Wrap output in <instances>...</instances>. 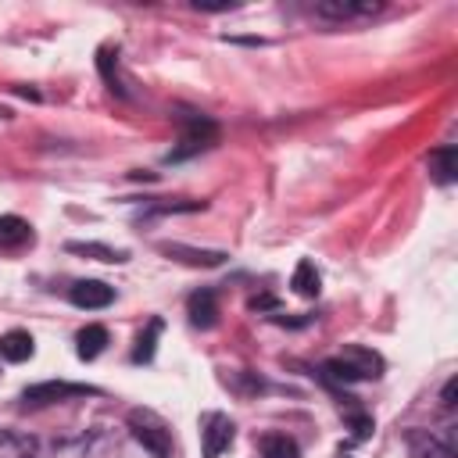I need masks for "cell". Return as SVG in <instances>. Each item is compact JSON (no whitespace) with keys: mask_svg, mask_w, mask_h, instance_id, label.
<instances>
[{"mask_svg":"<svg viewBox=\"0 0 458 458\" xmlns=\"http://www.w3.org/2000/svg\"><path fill=\"white\" fill-rule=\"evenodd\" d=\"M218 140V125L204 114H182V136H179V147L168 150L165 161H186L200 150H208L211 143Z\"/></svg>","mask_w":458,"mask_h":458,"instance_id":"cell-1","label":"cell"},{"mask_svg":"<svg viewBox=\"0 0 458 458\" xmlns=\"http://www.w3.org/2000/svg\"><path fill=\"white\" fill-rule=\"evenodd\" d=\"M129 429H132V437H136L154 458H172V429H168L154 411H147V408L129 411Z\"/></svg>","mask_w":458,"mask_h":458,"instance_id":"cell-2","label":"cell"},{"mask_svg":"<svg viewBox=\"0 0 458 458\" xmlns=\"http://www.w3.org/2000/svg\"><path fill=\"white\" fill-rule=\"evenodd\" d=\"M100 390L89 386V383H68V379H43V383H32L21 390V401L32 404V408H43V404H61V401H72V397H97Z\"/></svg>","mask_w":458,"mask_h":458,"instance_id":"cell-3","label":"cell"},{"mask_svg":"<svg viewBox=\"0 0 458 458\" xmlns=\"http://www.w3.org/2000/svg\"><path fill=\"white\" fill-rule=\"evenodd\" d=\"M233 433H236V426L225 411L200 415V451H204V458H218L233 444Z\"/></svg>","mask_w":458,"mask_h":458,"instance_id":"cell-4","label":"cell"},{"mask_svg":"<svg viewBox=\"0 0 458 458\" xmlns=\"http://www.w3.org/2000/svg\"><path fill=\"white\" fill-rule=\"evenodd\" d=\"M408 447L415 458H454L458 447H454V426L447 429H411L408 433Z\"/></svg>","mask_w":458,"mask_h":458,"instance_id":"cell-5","label":"cell"},{"mask_svg":"<svg viewBox=\"0 0 458 458\" xmlns=\"http://www.w3.org/2000/svg\"><path fill=\"white\" fill-rule=\"evenodd\" d=\"M379 11H383L379 0H318L315 4V14L326 21H354V18H372Z\"/></svg>","mask_w":458,"mask_h":458,"instance_id":"cell-6","label":"cell"},{"mask_svg":"<svg viewBox=\"0 0 458 458\" xmlns=\"http://www.w3.org/2000/svg\"><path fill=\"white\" fill-rule=\"evenodd\" d=\"M68 297H72L75 308L97 311V308H107V304L114 301V286H107V283H100V279H79V283H72Z\"/></svg>","mask_w":458,"mask_h":458,"instance_id":"cell-7","label":"cell"},{"mask_svg":"<svg viewBox=\"0 0 458 458\" xmlns=\"http://www.w3.org/2000/svg\"><path fill=\"white\" fill-rule=\"evenodd\" d=\"M161 254H168L172 261H182V265H193V268H215L222 265L229 254L225 250H197V247H186V243H157Z\"/></svg>","mask_w":458,"mask_h":458,"instance_id":"cell-8","label":"cell"},{"mask_svg":"<svg viewBox=\"0 0 458 458\" xmlns=\"http://www.w3.org/2000/svg\"><path fill=\"white\" fill-rule=\"evenodd\" d=\"M64 250H68V254L93 258V261H104V265H122V261H129V250L107 247V243H97V240H68Z\"/></svg>","mask_w":458,"mask_h":458,"instance_id":"cell-9","label":"cell"},{"mask_svg":"<svg viewBox=\"0 0 458 458\" xmlns=\"http://www.w3.org/2000/svg\"><path fill=\"white\" fill-rule=\"evenodd\" d=\"M186 311H190V322H193L197 329H211V326L218 322V301H215L211 290H197V293H190Z\"/></svg>","mask_w":458,"mask_h":458,"instance_id":"cell-10","label":"cell"},{"mask_svg":"<svg viewBox=\"0 0 458 458\" xmlns=\"http://www.w3.org/2000/svg\"><path fill=\"white\" fill-rule=\"evenodd\" d=\"M340 358L358 372V379H379L383 376V358L369 347H344Z\"/></svg>","mask_w":458,"mask_h":458,"instance_id":"cell-11","label":"cell"},{"mask_svg":"<svg viewBox=\"0 0 458 458\" xmlns=\"http://www.w3.org/2000/svg\"><path fill=\"white\" fill-rule=\"evenodd\" d=\"M32 243V225L18 215H0V250H18Z\"/></svg>","mask_w":458,"mask_h":458,"instance_id":"cell-12","label":"cell"},{"mask_svg":"<svg viewBox=\"0 0 458 458\" xmlns=\"http://www.w3.org/2000/svg\"><path fill=\"white\" fill-rule=\"evenodd\" d=\"M39 440L18 429H0V458H36Z\"/></svg>","mask_w":458,"mask_h":458,"instance_id":"cell-13","label":"cell"},{"mask_svg":"<svg viewBox=\"0 0 458 458\" xmlns=\"http://www.w3.org/2000/svg\"><path fill=\"white\" fill-rule=\"evenodd\" d=\"M429 175H433L440 186L454 182V179H458V150H454V147H437V150L429 154Z\"/></svg>","mask_w":458,"mask_h":458,"instance_id":"cell-14","label":"cell"},{"mask_svg":"<svg viewBox=\"0 0 458 458\" xmlns=\"http://www.w3.org/2000/svg\"><path fill=\"white\" fill-rule=\"evenodd\" d=\"M32 351H36V344H32V336L25 333V329H11V333H4L0 336V354L7 358V361H29L32 358Z\"/></svg>","mask_w":458,"mask_h":458,"instance_id":"cell-15","label":"cell"},{"mask_svg":"<svg viewBox=\"0 0 458 458\" xmlns=\"http://www.w3.org/2000/svg\"><path fill=\"white\" fill-rule=\"evenodd\" d=\"M97 68H100V75H104V82H107L111 93L129 97V89H125V82H122V72H118V50L100 47V54H97Z\"/></svg>","mask_w":458,"mask_h":458,"instance_id":"cell-16","label":"cell"},{"mask_svg":"<svg viewBox=\"0 0 458 458\" xmlns=\"http://www.w3.org/2000/svg\"><path fill=\"white\" fill-rule=\"evenodd\" d=\"M104 347H107V329H104V326H86V329H79L75 351H79L82 361H93L97 354H104Z\"/></svg>","mask_w":458,"mask_h":458,"instance_id":"cell-17","label":"cell"},{"mask_svg":"<svg viewBox=\"0 0 458 458\" xmlns=\"http://www.w3.org/2000/svg\"><path fill=\"white\" fill-rule=\"evenodd\" d=\"M161 329H165V322H161V318H150V322H147V329L136 336V347H132V361H136V365L154 361V351H157V336H161Z\"/></svg>","mask_w":458,"mask_h":458,"instance_id":"cell-18","label":"cell"},{"mask_svg":"<svg viewBox=\"0 0 458 458\" xmlns=\"http://www.w3.org/2000/svg\"><path fill=\"white\" fill-rule=\"evenodd\" d=\"M258 447H261V458H301L297 440H290L286 433H265Z\"/></svg>","mask_w":458,"mask_h":458,"instance_id":"cell-19","label":"cell"},{"mask_svg":"<svg viewBox=\"0 0 458 458\" xmlns=\"http://www.w3.org/2000/svg\"><path fill=\"white\" fill-rule=\"evenodd\" d=\"M318 268L308 261V258H301L297 261V268H293V276H290V286L301 293V297H318Z\"/></svg>","mask_w":458,"mask_h":458,"instance_id":"cell-20","label":"cell"},{"mask_svg":"<svg viewBox=\"0 0 458 458\" xmlns=\"http://www.w3.org/2000/svg\"><path fill=\"white\" fill-rule=\"evenodd\" d=\"M454 397H458V379L451 376V379L444 383V390H440V404H444V408H454V404H458Z\"/></svg>","mask_w":458,"mask_h":458,"instance_id":"cell-21","label":"cell"},{"mask_svg":"<svg viewBox=\"0 0 458 458\" xmlns=\"http://www.w3.org/2000/svg\"><path fill=\"white\" fill-rule=\"evenodd\" d=\"M351 426H354V437L361 440V437H369V429H372V419H369V415H351Z\"/></svg>","mask_w":458,"mask_h":458,"instance_id":"cell-22","label":"cell"},{"mask_svg":"<svg viewBox=\"0 0 458 458\" xmlns=\"http://www.w3.org/2000/svg\"><path fill=\"white\" fill-rule=\"evenodd\" d=\"M250 308L258 311V308H276V301L272 297H250Z\"/></svg>","mask_w":458,"mask_h":458,"instance_id":"cell-23","label":"cell"},{"mask_svg":"<svg viewBox=\"0 0 458 458\" xmlns=\"http://www.w3.org/2000/svg\"><path fill=\"white\" fill-rule=\"evenodd\" d=\"M340 458H351V454H340Z\"/></svg>","mask_w":458,"mask_h":458,"instance_id":"cell-24","label":"cell"}]
</instances>
